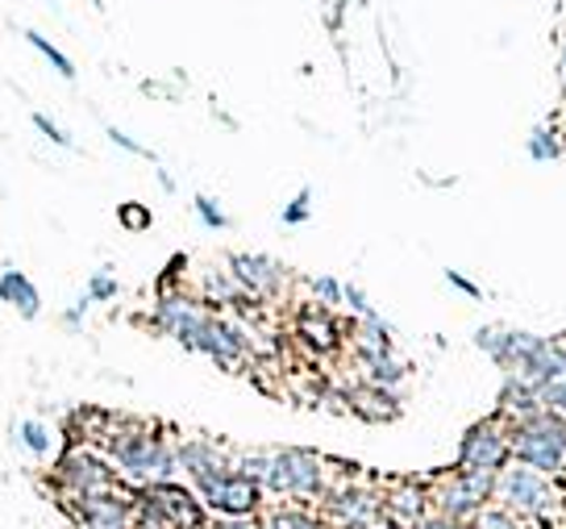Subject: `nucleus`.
I'll return each instance as SVG.
<instances>
[{"label":"nucleus","mask_w":566,"mask_h":529,"mask_svg":"<svg viewBox=\"0 0 566 529\" xmlns=\"http://www.w3.org/2000/svg\"><path fill=\"white\" fill-rule=\"evenodd\" d=\"M13 438H18L21 446H25L30 455H34V459H51V450H54V434H51V429H46V425H42V422H21V425H18V434H13Z\"/></svg>","instance_id":"b1692460"},{"label":"nucleus","mask_w":566,"mask_h":529,"mask_svg":"<svg viewBox=\"0 0 566 529\" xmlns=\"http://www.w3.org/2000/svg\"><path fill=\"white\" fill-rule=\"evenodd\" d=\"M25 42H30V46H34V51L42 54V59H46V63H51V68L59 71V75H63V80H75V63H71L67 54L54 46L51 38H42L38 30H30V34H25Z\"/></svg>","instance_id":"393cba45"},{"label":"nucleus","mask_w":566,"mask_h":529,"mask_svg":"<svg viewBox=\"0 0 566 529\" xmlns=\"http://www.w3.org/2000/svg\"><path fill=\"white\" fill-rule=\"evenodd\" d=\"M301 338L308 342V346H317V351H334L337 342H342V330H337V321L329 309L313 304V309H304L301 313Z\"/></svg>","instance_id":"f3484780"},{"label":"nucleus","mask_w":566,"mask_h":529,"mask_svg":"<svg viewBox=\"0 0 566 529\" xmlns=\"http://www.w3.org/2000/svg\"><path fill=\"white\" fill-rule=\"evenodd\" d=\"M346 309H350L358 321H375V318H379V313H375V304H371V297H367L358 283H346Z\"/></svg>","instance_id":"c756f323"},{"label":"nucleus","mask_w":566,"mask_h":529,"mask_svg":"<svg viewBox=\"0 0 566 529\" xmlns=\"http://www.w3.org/2000/svg\"><path fill=\"white\" fill-rule=\"evenodd\" d=\"M105 455L113 471L129 488H150V484H171L179 476L176 446L167 442L159 425L125 422L122 429H108Z\"/></svg>","instance_id":"f03ea898"},{"label":"nucleus","mask_w":566,"mask_h":529,"mask_svg":"<svg viewBox=\"0 0 566 529\" xmlns=\"http://www.w3.org/2000/svg\"><path fill=\"white\" fill-rule=\"evenodd\" d=\"M105 134H108V142H113V146H122V151H129V155H142V159H150V163H155V155H150V151H146V146H142V142H134V138H129V134H125V129H117V125H108Z\"/></svg>","instance_id":"72a5a7b5"},{"label":"nucleus","mask_w":566,"mask_h":529,"mask_svg":"<svg viewBox=\"0 0 566 529\" xmlns=\"http://www.w3.org/2000/svg\"><path fill=\"white\" fill-rule=\"evenodd\" d=\"M542 405H546L549 413L566 417V371L558 375V380H549L546 388H542Z\"/></svg>","instance_id":"7c9ffc66"},{"label":"nucleus","mask_w":566,"mask_h":529,"mask_svg":"<svg viewBox=\"0 0 566 529\" xmlns=\"http://www.w3.org/2000/svg\"><path fill=\"white\" fill-rule=\"evenodd\" d=\"M176 459H179V471L192 479V484L205 476H217V471H226V467H233V459L212 438L176 442Z\"/></svg>","instance_id":"ddd939ff"},{"label":"nucleus","mask_w":566,"mask_h":529,"mask_svg":"<svg viewBox=\"0 0 566 529\" xmlns=\"http://www.w3.org/2000/svg\"><path fill=\"white\" fill-rule=\"evenodd\" d=\"M509 450H513V463L566 479V417L542 408L525 422L509 425Z\"/></svg>","instance_id":"20e7f679"},{"label":"nucleus","mask_w":566,"mask_h":529,"mask_svg":"<svg viewBox=\"0 0 566 529\" xmlns=\"http://www.w3.org/2000/svg\"><path fill=\"white\" fill-rule=\"evenodd\" d=\"M233 467L247 479H254L263 496L271 500H287V505H308V500H325L334 488L329 476V459H321L317 450H301V446H283V450H247L238 455Z\"/></svg>","instance_id":"f257e3e1"},{"label":"nucleus","mask_w":566,"mask_h":529,"mask_svg":"<svg viewBox=\"0 0 566 529\" xmlns=\"http://www.w3.org/2000/svg\"><path fill=\"white\" fill-rule=\"evenodd\" d=\"M363 371H367V380H371L375 388H396V384H405L408 363H400L396 354H384V359H367Z\"/></svg>","instance_id":"4be33fe9"},{"label":"nucleus","mask_w":566,"mask_h":529,"mask_svg":"<svg viewBox=\"0 0 566 529\" xmlns=\"http://www.w3.org/2000/svg\"><path fill=\"white\" fill-rule=\"evenodd\" d=\"M159 184H163V188H167V193H176V179L167 176V172H163V167H159Z\"/></svg>","instance_id":"4c0bfd02"},{"label":"nucleus","mask_w":566,"mask_h":529,"mask_svg":"<svg viewBox=\"0 0 566 529\" xmlns=\"http://www.w3.org/2000/svg\"><path fill=\"white\" fill-rule=\"evenodd\" d=\"M30 122H34L38 134H42V138H51L54 146H71V134H67V129H59V122H54V117H46V113H34Z\"/></svg>","instance_id":"473e14b6"},{"label":"nucleus","mask_w":566,"mask_h":529,"mask_svg":"<svg viewBox=\"0 0 566 529\" xmlns=\"http://www.w3.org/2000/svg\"><path fill=\"white\" fill-rule=\"evenodd\" d=\"M117 292H122V283H117V276H108V271L88 276V288H84V297H88L92 304H105V300H113Z\"/></svg>","instance_id":"cd10ccee"},{"label":"nucleus","mask_w":566,"mask_h":529,"mask_svg":"<svg viewBox=\"0 0 566 529\" xmlns=\"http://www.w3.org/2000/svg\"><path fill=\"white\" fill-rule=\"evenodd\" d=\"M117 221H122L125 230H150V209L146 205H122Z\"/></svg>","instance_id":"2f4dec72"},{"label":"nucleus","mask_w":566,"mask_h":529,"mask_svg":"<svg viewBox=\"0 0 566 529\" xmlns=\"http://www.w3.org/2000/svg\"><path fill=\"white\" fill-rule=\"evenodd\" d=\"M417 529H467V526H459V521H446V517H438V512H429Z\"/></svg>","instance_id":"e433bc0d"},{"label":"nucleus","mask_w":566,"mask_h":529,"mask_svg":"<svg viewBox=\"0 0 566 529\" xmlns=\"http://www.w3.org/2000/svg\"><path fill=\"white\" fill-rule=\"evenodd\" d=\"M495 500H500L504 509H513L521 521H530L533 529L566 517L563 484L554 476H546V471H533L525 463H509V467L495 476Z\"/></svg>","instance_id":"7ed1b4c3"},{"label":"nucleus","mask_w":566,"mask_h":529,"mask_svg":"<svg viewBox=\"0 0 566 529\" xmlns=\"http://www.w3.org/2000/svg\"><path fill=\"white\" fill-rule=\"evenodd\" d=\"M88 309H92V300H88V297H80V300H75V304L67 309V313H63V321H67L71 330H75V325H84V313H88Z\"/></svg>","instance_id":"c9c22d12"},{"label":"nucleus","mask_w":566,"mask_h":529,"mask_svg":"<svg viewBox=\"0 0 566 529\" xmlns=\"http://www.w3.org/2000/svg\"><path fill=\"white\" fill-rule=\"evenodd\" d=\"M549 342H554V338L530 334V330H509V325H483V330H475V346L488 354L504 375H513V371H521L530 359L546 354Z\"/></svg>","instance_id":"1a4fd4ad"},{"label":"nucleus","mask_w":566,"mask_h":529,"mask_svg":"<svg viewBox=\"0 0 566 529\" xmlns=\"http://www.w3.org/2000/svg\"><path fill=\"white\" fill-rule=\"evenodd\" d=\"M467 529H533L530 521H521L513 509H504L500 500H492V505H483V509L467 521Z\"/></svg>","instance_id":"412c9836"},{"label":"nucleus","mask_w":566,"mask_h":529,"mask_svg":"<svg viewBox=\"0 0 566 529\" xmlns=\"http://www.w3.org/2000/svg\"><path fill=\"white\" fill-rule=\"evenodd\" d=\"M325 517L337 529H379L384 526V492L375 488H354V484H334L321 500Z\"/></svg>","instance_id":"9d476101"},{"label":"nucleus","mask_w":566,"mask_h":529,"mask_svg":"<svg viewBox=\"0 0 566 529\" xmlns=\"http://www.w3.org/2000/svg\"><path fill=\"white\" fill-rule=\"evenodd\" d=\"M308 292H313V300H317L321 309L346 304V283L337 280V276H313V280H308Z\"/></svg>","instance_id":"a878e982"},{"label":"nucleus","mask_w":566,"mask_h":529,"mask_svg":"<svg viewBox=\"0 0 566 529\" xmlns=\"http://www.w3.org/2000/svg\"><path fill=\"white\" fill-rule=\"evenodd\" d=\"M513 463L509 450V422L504 417H488L475 422L459 442V471H475V476H500Z\"/></svg>","instance_id":"0eeeda50"},{"label":"nucleus","mask_w":566,"mask_h":529,"mask_svg":"<svg viewBox=\"0 0 566 529\" xmlns=\"http://www.w3.org/2000/svg\"><path fill=\"white\" fill-rule=\"evenodd\" d=\"M558 75H563V92H566V34H563V63H558Z\"/></svg>","instance_id":"58836bf2"},{"label":"nucleus","mask_w":566,"mask_h":529,"mask_svg":"<svg viewBox=\"0 0 566 529\" xmlns=\"http://www.w3.org/2000/svg\"><path fill=\"white\" fill-rule=\"evenodd\" d=\"M230 276L247 297H275L287 283L283 263H275L271 255H230Z\"/></svg>","instance_id":"f8f14e48"},{"label":"nucleus","mask_w":566,"mask_h":529,"mask_svg":"<svg viewBox=\"0 0 566 529\" xmlns=\"http://www.w3.org/2000/svg\"><path fill=\"white\" fill-rule=\"evenodd\" d=\"M134 505H138V492H129V484L101 496H84V500H63L67 517L80 529H134Z\"/></svg>","instance_id":"9b49d317"},{"label":"nucleus","mask_w":566,"mask_h":529,"mask_svg":"<svg viewBox=\"0 0 566 529\" xmlns=\"http://www.w3.org/2000/svg\"><path fill=\"white\" fill-rule=\"evenodd\" d=\"M354 408H358V413H363V417H375V422H379V417H391V413H396V388H367V392H358V396H354Z\"/></svg>","instance_id":"5701e85b"},{"label":"nucleus","mask_w":566,"mask_h":529,"mask_svg":"<svg viewBox=\"0 0 566 529\" xmlns=\"http://www.w3.org/2000/svg\"><path fill=\"white\" fill-rule=\"evenodd\" d=\"M542 392L525 384V380H516V375H504V388H500V405H495V417H504L509 425L525 422L533 413H542Z\"/></svg>","instance_id":"2eb2a0df"},{"label":"nucleus","mask_w":566,"mask_h":529,"mask_svg":"<svg viewBox=\"0 0 566 529\" xmlns=\"http://www.w3.org/2000/svg\"><path fill=\"white\" fill-rule=\"evenodd\" d=\"M192 492L200 496V505L212 509L217 517H254L263 509V488L247 479L238 467H226L217 476H205L192 484Z\"/></svg>","instance_id":"6e6552de"},{"label":"nucleus","mask_w":566,"mask_h":529,"mask_svg":"<svg viewBox=\"0 0 566 529\" xmlns=\"http://www.w3.org/2000/svg\"><path fill=\"white\" fill-rule=\"evenodd\" d=\"M350 342H354V351H358V363H367V359H384V354H396L391 351V325L384 318L358 321Z\"/></svg>","instance_id":"a211bd4d"},{"label":"nucleus","mask_w":566,"mask_h":529,"mask_svg":"<svg viewBox=\"0 0 566 529\" xmlns=\"http://www.w3.org/2000/svg\"><path fill=\"white\" fill-rule=\"evenodd\" d=\"M525 155L533 163H558L566 155V138L554 125H537L530 138H525Z\"/></svg>","instance_id":"aec40b11"},{"label":"nucleus","mask_w":566,"mask_h":529,"mask_svg":"<svg viewBox=\"0 0 566 529\" xmlns=\"http://www.w3.org/2000/svg\"><path fill=\"white\" fill-rule=\"evenodd\" d=\"M192 209H196V217L209 226V230H226L230 226V217H226V209L212 200V196H196L192 200Z\"/></svg>","instance_id":"c85d7f7f"},{"label":"nucleus","mask_w":566,"mask_h":529,"mask_svg":"<svg viewBox=\"0 0 566 529\" xmlns=\"http://www.w3.org/2000/svg\"><path fill=\"white\" fill-rule=\"evenodd\" d=\"M495 500V476H475V471H446L442 479H433L429 488V512H438L446 521L467 526L483 505Z\"/></svg>","instance_id":"423d86ee"},{"label":"nucleus","mask_w":566,"mask_h":529,"mask_svg":"<svg viewBox=\"0 0 566 529\" xmlns=\"http://www.w3.org/2000/svg\"><path fill=\"white\" fill-rule=\"evenodd\" d=\"M0 300L13 304L21 321H34L38 313H42V297H38L34 280H30L25 271H13V267L0 271Z\"/></svg>","instance_id":"dca6fc26"},{"label":"nucleus","mask_w":566,"mask_h":529,"mask_svg":"<svg viewBox=\"0 0 566 529\" xmlns=\"http://www.w3.org/2000/svg\"><path fill=\"white\" fill-rule=\"evenodd\" d=\"M263 529H337L325 512H313L304 505H280L263 517Z\"/></svg>","instance_id":"6ab92c4d"},{"label":"nucleus","mask_w":566,"mask_h":529,"mask_svg":"<svg viewBox=\"0 0 566 529\" xmlns=\"http://www.w3.org/2000/svg\"><path fill=\"white\" fill-rule=\"evenodd\" d=\"M54 488H59V505H63V500L113 492V488H122V479L113 471L108 455L92 450V446H67L54 463Z\"/></svg>","instance_id":"39448f33"},{"label":"nucleus","mask_w":566,"mask_h":529,"mask_svg":"<svg viewBox=\"0 0 566 529\" xmlns=\"http://www.w3.org/2000/svg\"><path fill=\"white\" fill-rule=\"evenodd\" d=\"M446 283L454 288V292H462V297H471V300H483V288H479L471 276H462V271H446Z\"/></svg>","instance_id":"f704fd0d"},{"label":"nucleus","mask_w":566,"mask_h":529,"mask_svg":"<svg viewBox=\"0 0 566 529\" xmlns=\"http://www.w3.org/2000/svg\"><path fill=\"white\" fill-rule=\"evenodd\" d=\"M424 517H429V488L396 484L391 492H384V526L417 529Z\"/></svg>","instance_id":"4468645a"},{"label":"nucleus","mask_w":566,"mask_h":529,"mask_svg":"<svg viewBox=\"0 0 566 529\" xmlns=\"http://www.w3.org/2000/svg\"><path fill=\"white\" fill-rule=\"evenodd\" d=\"M280 217H283V226H287V230L304 226V221L313 217V188H301V193H296L292 200H287V205H283Z\"/></svg>","instance_id":"bb28decb"}]
</instances>
